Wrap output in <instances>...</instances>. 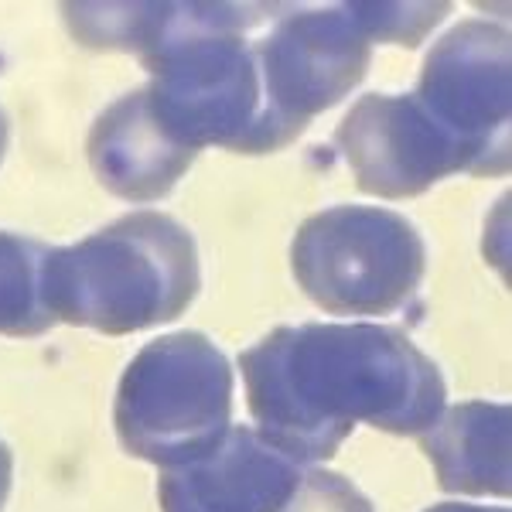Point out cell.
<instances>
[{
	"instance_id": "cell-1",
	"label": "cell",
	"mask_w": 512,
	"mask_h": 512,
	"mask_svg": "<svg viewBox=\"0 0 512 512\" xmlns=\"http://www.w3.org/2000/svg\"><path fill=\"white\" fill-rule=\"evenodd\" d=\"M239 369L260 434L301 465L332 458L355 424L424 434L448 400L437 362L386 325H284Z\"/></svg>"
},
{
	"instance_id": "cell-2",
	"label": "cell",
	"mask_w": 512,
	"mask_h": 512,
	"mask_svg": "<svg viewBox=\"0 0 512 512\" xmlns=\"http://www.w3.org/2000/svg\"><path fill=\"white\" fill-rule=\"evenodd\" d=\"M280 7L267 4H175V18L151 52L144 86L151 113L175 144L260 158L274 154L260 62L246 31Z\"/></svg>"
},
{
	"instance_id": "cell-3",
	"label": "cell",
	"mask_w": 512,
	"mask_h": 512,
	"mask_svg": "<svg viewBox=\"0 0 512 512\" xmlns=\"http://www.w3.org/2000/svg\"><path fill=\"white\" fill-rule=\"evenodd\" d=\"M45 304L55 321L130 335L178 321L202 291L198 243L164 212H130L76 246L45 256Z\"/></svg>"
},
{
	"instance_id": "cell-4",
	"label": "cell",
	"mask_w": 512,
	"mask_h": 512,
	"mask_svg": "<svg viewBox=\"0 0 512 512\" xmlns=\"http://www.w3.org/2000/svg\"><path fill=\"white\" fill-rule=\"evenodd\" d=\"M233 369L202 332L147 342L123 369L113 403L120 448L140 461L178 468L209 454L229 431Z\"/></svg>"
},
{
	"instance_id": "cell-5",
	"label": "cell",
	"mask_w": 512,
	"mask_h": 512,
	"mask_svg": "<svg viewBox=\"0 0 512 512\" xmlns=\"http://www.w3.org/2000/svg\"><path fill=\"white\" fill-rule=\"evenodd\" d=\"M291 270L311 304L335 318H386L420 291L427 250L417 226L376 205H335L294 233Z\"/></svg>"
},
{
	"instance_id": "cell-6",
	"label": "cell",
	"mask_w": 512,
	"mask_h": 512,
	"mask_svg": "<svg viewBox=\"0 0 512 512\" xmlns=\"http://www.w3.org/2000/svg\"><path fill=\"white\" fill-rule=\"evenodd\" d=\"M253 48L277 151L294 144L318 113L342 103L373 62V41L352 4L287 7Z\"/></svg>"
},
{
	"instance_id": "cell-7",
	"label": "cell",
	"mask_w": 512,
	"mask_h": 512,
	"mask_svg": "<svg viewBox=\"0 0 512 512\" xmlns=\"http://www.w3.org/2000/svg\"><path fill=\"white\" fill-rule=\"evenodd\" d=\"M509 59L506 24L468 18L444 31L420 65L417 103L465 151L475 178L509 171Z\"/></svg>"
},
{
	"instance_id": "cell-8",
	"label": "cell",
	"mask_w": 512,
	"mask_h": 512,
	"mask_svg": "<svg viewBox=\"0 0 512 512\" xmlns=\"http://www.w3.org/2000/svg\"><path fill=\"white\" fill-rule=\"evenodd\" d=\"M335 144L355 185L376 198H414L441 178L468 175V158L414 93H366L342 117Z\"/></svg>"
},
{
	"instance_id": "cell-9",
	"label": "cell",
	"mask_w": 512,
	"mask_h": 512,
	"mask_svg": "<svg viewBox=\"0 0 512 512\" xmlns=\"http://www.w3.org/2000/svg\"><path fill=\"white\" fill-rule=\"evenodd\" d=\"M304 465L253 427H229L198 461L164 468L161 512H277Z\"/></svg>"
},
{
	"instance_id": "cell-10",
	"label": "cell",
	"mask_w": 512,
	"mask_h": 512,
	"mask_svg": "<svg viewBox=\"0 0 512 512\" xmlns=\"http://www.w3.org/2000/svg\"><path fill=\"white\" fill-rule=\"evenodd\" d=\"M86 158L110 195L123 202H158L175 192L198 154L164 134L147 93L134 89L106 106L89 127Z\"/></svg>"
},
{
	"instance_id": "cell-11",
	"label": "cell",
	"mask_w": 512,
	"mask_h": 512,
	"mask_svg": "<svg viewBox=\"0 0 512 512\" xmlns=\"http://www.w3.org/2000/svg\"><path fill=\"white\" fill-rule=\"evenodd\" d=\"M512 410L509 403H454L424 434L420 448L431 458L437 485L461 495H499L512 492L509 475Z\"/></svg>"
},
{
	"instance_id": "cell-12",
	"label": "cell",
	"mask_w": 512,
	"mask_h": 512,
	"mask_svg": "<svg viewBox=\"0 0 512 512\" xmlns=\"http://www.w3.org/2000/svg\"><path fill=\"white\" fill-rule=\"evenodd\" d=\"M45 256L38 239L0 233V335L35 338L55 325L45 304Z\"/></svg>"
},
{
	"instance_id": "cell-13",
	"label": "cell",
	"mask_w": 512,
	"mask_h": 512,
	"mask_svg": "<svg viewBox=\"0 0 512 512\" xmlns=\"http://www.w3.org/2000/svg\"><path fill=\"white\" fill-rule=\"evenodd\" d=\"M369 41H393L414 48L451 14V4H352Z\"/></svg>"
},
{
	"instance_id": "cell-14",
	"label": "cell",
	"mask_w": 512,
	"mask_h": 512,
	"mask_svg": "<svg viewBox=\"0 0 512 512\" xmlns=\"http://www.w3.org/2000/svg\"><path fill=\"white\" fill-rule=\"evenodd\" d=\"M277 512H373V502L345 475L328 472V468H308Z\"/></svg>"
},
{
	"instance_id": "cell-15",
	"label": "cell",
	"mask_w": 512,
	"mask_h": 512,
	"mask_svg": "<svg viewBox=\"0 0 512 512\" xmlns=\"http://www.w3.org/2000/svg\"><path fill=\"white\" fill-rule=\"evenodd\" d=\"M11 478H14V458L11 448L0 441V509L7 506V495H11Z\"/></svg>"
},
{
	"instance_id": "cell-16",
	"label": "cell",
	"mask_w": 512,
	"mask_h": 512,
	"mask_svg": "<svg viewBox=\"0 0 512 512\" xmlns=\"http://www.w3.org/2000/svg\"><path fill=\"white\" fill-rule=\"evenodd\" d=\"M424 512H509V509H485V506H465V502H441Z\"/></svg>"
},
{
	"instance_id": "cell-17",
	"label": "cell",
	"mask_w": 512,
	"mask_h": 512,
	"mask_svg": "<svg viewBox=\"0 0 512 512\" xmlns=\"http://www.w3.org/2000/svg\"><path fill=\"white\" fill-rule=\"evenodd\" d=\"M7 117H4V110H0V161H4V154H7Z\"/></svg>"
}]
</instances>
